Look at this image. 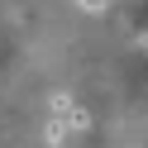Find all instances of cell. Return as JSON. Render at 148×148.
<instances>
[{"label":"cell","mask_w":148,"mask_h":148,"mask_svg":"<svg viewBox=\"0 0 148 148\" xmlns=\"http://www.w3.org/2000/svg\"><path fill=\"white\" fill-rule=\"evenodd\" d=\"M67 134H72V129L62 124V119H48V129H43V143H48V148H62V143H67Z\"/></svg>","instance_id":"1"},{"label":"cell","mask_w":148,"mask_h":148,"mask_svg":"<svg viewBox=\"0 0 148 148\" xmlns=\"http://www.w3.org/2000/svg\"><path fill=\"white\" fill-rule=\"evenodd\" d=\"M77 5H81V10H105L110 0H77Z\"/></svg>","instance_id":"2"},{"label":"cell","mask_w":148,"mask_h":148,"mask_svg":"<svg viewBox=\"0 0 148 148\" xmlns=\"http://www.w3.org/2000/svg\"><path fill=\"white\" fill-rule=\"evenodd\" d=\"M134 43H138V48H143V53H148V29H143V34H138V38H134Z\"/></svg>","instance_id":"3"}]
</instances>
